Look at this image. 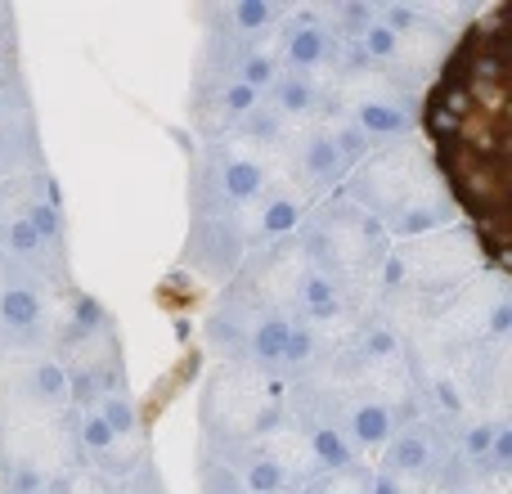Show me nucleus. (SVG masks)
Wrapping results in <instances>:
<instances>
[{"mask_svg":"<svg viewBox=\"0 0 512 494\" xmlns=\"http://www.w3.org/2000/svg\"><path fill=\"white\" fill-rule=\"evenodd\" d=\"M297 234L310 270L328 274L355 310L378 301V274L382 261L391 256V239L369 212H360L346 194L319 198V203H310L306 225Z\"/></svg>","mask_w":512,"mask_h":494,"instance_id":"1","label":"nucleus"},{"mask_svg":"<svg viewBox=\"0 0 512 494\" xmlns=\"http://www.w3.org/2000/svg\"><path fill=\"white\" fill-rule=\"evenodd\" d=\"M198 423H203V450L230 459L234 450L265 441L288 423V387L248 364L221 360L203 382Z\"/></svg>","mask_w":512,"mask_h":494,"instance_id":"2","label":"nucleus"},{"mask_svg":"<svg viewBox=\"0 0 512 494\" xmlns=\"http://www.w3.org/2000/svg\"><path fill=\"white\" fill-rule=\"evenodd\" d=\"M436 189H445V185H441V176H436L432 158L423 153V144L400 140V144L373 149L369 158L346 176L342 194L351 198L360 212H369L378 225H387L396 212H405L409 203L436 194Z\"/></svg>","mask_w":512,"mask_h":494,"instance_id":"3","label":"nucleus"},{"mask_svg":"<svg viewBox=\"0 0 512 494\" xmlns=\"http://www.w3.org/2000/svg\"><path fill=\"white\" fill-rule=\"evenodd\" d=\"M391 261L400 270V292L418 301L450 297L454 288L472 283L486 270L477 252V234H472L468 221H454L445 230L427 234V239L391 243Z\"/></svg>","mask_w":512,"mask_h":494,"instance_id":"4","label":"nucleus"},{"mask_svg":"<svg viewBox=\"0 0 512 494\" xmlns=\"http://www.w3.org/2000/svg\"><path fill=\"white\" fill-rule=\"evenodd\" d=\"M306 270H310V261H306V247H301V234H292V239H283V243L248 252V261L225 283V292L248 301L256 310H292Z\"/></svg>","mask_w":512,"mask_h":494,"instance_id":"5","label":"nucleus"},{"mask_svg":"<svg viewBox=\"0 0 512 494\" xmlns=\"http://www.w3.org/2000/svg\"><path fill=\"white\" fill-rule=\"evenodd\" d=\"M274 59L283 72H297V77H310L333 90L337 68H342V41L333 36V27L319 9H301V14H283Z\"/></svg>","mask_w":512,"mask_h":494,"instance_id":"6","label":"nucleus"},{"mask_svg":"<svg viewBox=\"0 0 512 494\" xmlns=\"http://www.w3.org/2000/svg\"><path fill=\"white\" fill-rule=\"evenodd\" d=\"M445 459H450V432L432 418H418V423H405L387 445L378 450V468L382 477L409 481V486H427L436 490V477H441Z\"/></svg>","mask_w":512,"mask_h":494,"instance_id":"7","label":"nucleus"},{"mask_svg":"<svg viewBox=\"0 0 512 494\" xmlns=\"http://www.w3.org/2000/svg\"><path fill=\"white\" fill-rule=\"evenodd\" d=\"M306 212H310L306 198L292 185L274 180L265 194H256L248 207H239V212H230V216H234V230L243 234V247L261 252V247H270V243L292 239V234L306 225Z\"/></svg>","mask_w":512,"mask_h":494,"instance_id":"8","label":"nucleus"},{"mask_svg":"<svg viewBox=\"0 0 512 494\" xmlns=\"http://www.w3.org/2000/svg\"><path fill=\"white\" fill-rule=\"evenodd\" d=\"M243 261H248V247L234 230V216H194L185 239V265H194L207 279L230 283Z\"/></svg>","mask_w":512,"mask_h":494,"instance_id":"9","label":"nucleus"},{"mask_svg":"<svg viewBox=\"0 0 512 494\" xmlns=\"http://www.w3.org/2000/svg\"><path fill=\"white\" fill-rule=\"evenodd\" d=\"M333 423L342 427V436L351 441V450L360 454H378L382 445L391 441V436L400 432V414H391L387 405H373V400H360V396H351V400H342L337 405V414H333Z\"/></svg>","mask_w":512,"mask_h":494,"instance_id":"10","label":"nucleus"},{"mask_svg":"<svg viewBox=\"0 0 512 494\" xmlns=\"http://www.w3.org/2000/svg\"><path fill=\"white\" fill-rule=\"evenodd\" d=\"M288 315H292V319H301L306 328H328V324H337V319L355 315V306L346 301V292L337 288V283L328 279V274L306 270V279H301L297 301H292Z\"/></svg>","mask_w":512,"mask_h":494,"instance_id":"11","label":"nucleus"},{"mask_svg":"<svg viewBox=\"0 0 512 494\" xmlns=\"http://www.w3.org/2000/svg\"><path fill=\"white\" fill-rule=\"evenodd\" d=\"M216 14H221V32L248 50H261L283 23V5H270V0H239V5H225Z\"/></svg>","mask_w":512,"mask_h":494,"instance_id":"12","label":"nucleus"},{"mask_svg":"<svg viewBox=\"0 0 512 494\" xmlns=\"http://www.w3.org/2000/svg\"><path fill=\"white\" fill-rule=\"evenodd\" d=\"M369 486H373V468L355 463V468H342V472H319L301 494H369Z\"/></svg>","mask_w":512,"mask_h":494,"instance_id":"13","label":"nucleus"},{"mask_svg":"<svg viewBox=\"0 0 512 494\" xmlns=\"http://www.w3.org/2000/svg\"><path fill=\"white\" fill-rule=\"evenodd\" d=\"M279 59H274V50H248L239 59V68H234V81L239 86H248L256 90V95H265V90L274 86V77H279Z\"/></svg>","mask_w":512,"mask_h":494,"instance_id":"14","label":"nucleus"},{"mask_svg":"<svg viewBox=\"0 0 512 494\" xmlns=\"http://www.w3.org/2000/svg\"><path fill=\"white\" fill-rule=\"evenodd\" d=\"M198 494H243V481L230 463H221L216 454L198 450Z\"/></svg>","mask_w":512,"mask_h":494,"instance_id":"15","label":"nucleus"},{"mask_svg":"<svg viewBox=\"0 0 512 494\" xmlns=\"http://www.w3.org/2000/svg\"><path fill=\"white\" fill-rule=\"evenodd\" d=\"M45 494H117L113 481H104L95 468H86V463H77L72 472H63V477L50 481V490Z\"/></svg>","mask_w":512,"mask_h":494,"instance_id":"16","label":"nucleus"},{"mask_svg":"<svg viewBox=\"0 0 512 494\" xmlns=\"http://www.w3.org/2000/svg\"><path fill=\"white\" fill-rule=\"evenodd\" d=\"M117 494H167V486H162V468L153 454H144L140 463H135V472L126 481H117L113 486Z\"/></svg>","mask_w":512,"mask_h":494,"instance_id":"17","label":"nucleus"},{"mask_svg":"<svg viewBox=\"0 0 512 494\" xmlns=\"http://www.w3.org/2000/svg\"><path fill=\"white\" fill-rule=\"evenodd\" d=\"M9 90V81H5V54H0V95Z\"/></svg>","mask_w":512,"mask_h":494,"instance_id":"18","label":"nucleus"}]
</instances>
